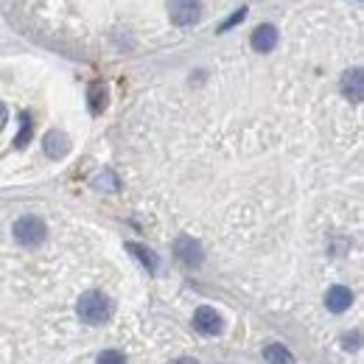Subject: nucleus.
<instances>
[{
	"label": "nucleus",
	"mask_w": 364,
	"mask_h": 364,
	"mask_svg": "<svg viewBox=\"0 0 364 364\" xmlns=\"http://www.w3.org/2000/svg\"><path fill=\"white\" fill-rule=\"evenodd\" d=\"M79 317L87 325H104L107 319L112 317V300L101 291H87L79 300Z\"/></svg>",
	"instance_id": "obj_1"
},
{
	"label": "nucleus",
	"mask_w": 364,
	"mask_h": 364,
	"mask_svg": "<svg viewBox=\"0 0 364 364\" xmlns=\"http://www.w3.org/2000/svg\"><path fill=\"white\" fill-rule=\"evenodd\" d=\"M46 232H48L46 222L37 219V216H20V219L14 222V238H17V244H23V247H37V244H43Z\"/></svg>",
	"instance_id": "obj_2"
},
{
	"label": "nucleus",
	"mask_w": 364,
	"mask_h": 364,
	"mask_svg": "<svg viewBox=\"0 0 364 364\" xmlns=\"http://www.w3.org/2000/svg\"><path fill=\"white\" fill-rule=\"evenodd\" d=\"M168 14L174 26H193L202 14L199 0H168Z\"/></svg>",
	"instance_id": "obj_3"
},
{
	"label": "nucleus",
	"mask_w": 364,
	"mask_h": 364,
	"mask_svg": "<svg viewBox=\"0 0 364 364\" xmlns=\"http://www.w3.org/2000/svg\"><path fill=\"white\" fill-rule=\"evenodd\" d=\"M174 255L180 258L185 267H199L202 264V247L199 241H193L191 235H180L174 241Z\"/></svg>",
	"instance_id": "obj_4"
},
{
	"label": "nucleus",
	"mask_w": 364,
	"mask_h": 364,
	"mask_svg": "<svg viewBox=\"0 0 364 364\" xmlns=\"http://www.w3.org/2000/svg\"><path fill=\"white\" fill-rule=\"evenodd\" d=\"M193 328H196L202 336H216V333H222V317H219L213 309L202 306V309H196V314H193Z\"/></svg>",
	"instance_id": "obj_5"
},
{
	"label": "nucleus",
	"mask_w": 364,
	"mask_h": 364,
	"mask_svg": "<svg viewBox=\"0 0 364 364\" xmlns=\"http://www.w3.org/2000/svg\"><path fill=\"white\" fill-rule=\"evenodd\" d=\"M325 303H328V309H331L333 314H342V311L350 309V303H353V291L345 289V286H333V289H328Z\"/></svg>",
	"instance_id": "obj_6"
},
{
	"label": "nucleus",
	"mask_w": 364,
	"mask_h": 364,
	"mask_svg": "<svg viewBox=\"0 0 364 364\" xmlns=\"http://www.w3.org/2000/svg\"><path fill=\"white\" fill-rule=\"evenodd\" d=\"M43 146H46V154L50 157V160H62L68 151H70V140H68V135H62V132H48L46 140H43Z\"/></svg>",
	"instance_id": "obj_7"
},
{
	"label": "nucleus",
	"mask_w": 364,
	"mask_h": 364,
	"mask_svg": "<svg viewBox=\"0 0 364 364\" xmlns=\"http://www.w3.org/2000/svg\"><path fill=\"white\" fill-rule=\"evenodd\" d=\"M277 46V28L274 26H258L255 34H252V48L261 50V53H269Z\"/></svg>",
	"instance_id": "obj_8"
},
{
	"label": "nucleus",
	"mask_w": 364,
	"mask_h": 364,
	"mask_svg": "<svg viewBox=\"0 0 364 364\" xmlns=\"http://www.w3.org/2000/svg\"><path fill=\"white\" fill-rule=\"evenodd\" d=\"M362 70L356 68V70H348L345 76H342V92H345V98H350V101H362Z\"/></svg>",
	"instance_id": "obj_9"
},
{
	"label": "nucleus",
	"mask_w": 364,
	"mask_h": 364,
	"mask_svg": "<svg viewBox=\"0 0 364 364\" xmlns=\"http://www.w3.org/2000/svg\"><path fill=\"white\" fill-rule=\"evenodd\" d=\"M87 101H90L92 115L104 112V107H107V87H104V82H92L90 90H87Z\"/></svg>",
	"instance_id": "obj_10"
},
{
	"label": "nucleus",
	"mask_w": 364,
	"mask_h": 364,
	"mask_svg": "<svg viewBox=\"0 0 364 364\" xmlns=\"http://www.w3.org/2000/svg\"><path fill=\"white\" fill-rule=\"evenodd\" d=\"M127 250H129V252H132V255H135L137 261H140L151 274L157 272V255H154L151 250H146V247H140V244H127Z\"/></svg>",
	"instance_id": "obj_11"
},
{
	"label": "nucleus",
	"mask_w": 364,
	"mask_h": 364,
	"mask_svg": "<svg viewBox=\"0 0 364 364\" xmlns=\"http://www.w3.org/2000/svg\"><path fill=\"white\" fill-rule=\"evenodd\" d=\"M267 362L269 364H294V356L283 345H269L267 348Z\"/></svg>",
	"instance_id": "obj_12"
},
{
	"label": "nucleus",
	"mask_w": 364,
	"mask_h": 364,
	"mask_svg": "<svg viewBox=\"0 0 364 364\" xmlns=\"http://www.w3.org/2000/svg\"><path fill=\"white\" fill-rule=\"evenodd\" d=\"M28 140H31V115H28V112H23V118H20V135L14 137V146H17V149H23Z\"/></svg>",
	"instance_id": "obj_13"
},
{
	"label": "nucleus",
	"mask_w": 364,
	"mask_h": 364,
	"mask_svg": "<svg viewBox=\"0 0 364 364\" xmlns=\"http://www.w3.org/2000/svg\"><path fill=\"white\" fill-rule=\"evenodd\" d=\"M98 364H127V356L121 350H104L98 356Z\"/></svg>",
	"instance_id": "obj_14"
},
{
	"label": "nucleus",
	"mask_w": 364,
	"mask_h": 364,
	"mask_svg": "<svg viewBox=\"0 0 364 364\" xmlns=\"http://www.w3.org/2000/svg\"><path fill=\"white\" fill-rule=\"evenodd\" d=\"M98 188H104V191H118V177L112 174V171H104L98 180H95Z\"/></svg>",
	"instance_id": "obj_15"
},
{
	"label": "nucleus",
	"mask_w": 364,
	"mask_h": 364,
	"mask_svg": "<svg viewBox=\"0 0 364 364\" xmlns=\"http://www.w3.org/2000/svg\"><path fill=\"white\" fill-rule=\"evenodd\" d=\"M244 17H247V9H238V11H235V14H232V17H230L228 23H225V26H222V31H228V28H232V26H238V23H241V20H244Z\"/></svg>",
	"instance_id": "obj_16"
},
{
	"label": "nucleus",
	"mask_w": 364,
	"mask_h": 364,
	"mask_svg": "<svg viewBox=\"0 0 364 364\" xmlns=\"http://www.w3.org/2000/svg\"><path fill=\"white\" fill-rule=\"evenodd\" d=\"M6 121H9V112H6V107H3V104H0V129H3V127H6Z\"/></svg>",
	"instance_id": "obj_17"
},
{
	"label": "nucleus",
	"mask_w": 364,
	"mask_h": 364,
	"mask_svg": "<svg viewBox=\"0 0 364 364\" xmlns=\"http://www.w3.org/2000/svg\"><path fill=\"white\" fill-rule=\"evenodd\" d=\"M171 364H199V362H193V359H177V362H171Z\"/></svg>",
	"instance_id": "obj_18"
}]
</instances>
